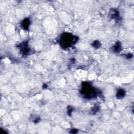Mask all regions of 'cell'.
Listing matches in <instances>:
<instances>
[{"instance_id": "obj_1", "label": "cell", "mask_w": 134, "mask_h": 134, "mask_svg": "<svg viewBox=\"0 0 134 134\" xmlns=\"http://www.w3.org/2000/svg\"><path fill=\"white\" fill-rule=\"evenodd\" d=\"M80 93L87 99H94L101 93L99 90L93 87L90 83L86 82L82 84Z\"/></svg>"}, {"instance_id": "obj_2", "label": "cell", "mask_w": 134, "mask_h": 134, "mask_svg": "<svg viewBox=\"0 0 134 134\" xmlns=\"http://www.w3.org/2000/svg\"><path fill=\"white\" fill-rule=\"evenodd\" d=\"M78 39V37H76V36H73L72 34L65 33L60 35L59 42L61 47L66 49L76 44Z\"/></svg>"}, {"instance_id": "obj_3", "label": "cell", "mask_w": 134, "mask_h": 134, "mask_svg": "<svg viewBox=\"0 0 134 134\" xmlns=\"http://www.w3.org/2000/svg\"><path fill=\"white\" fill-rule=\"evenodd\" d=\"M17 47L19 48L20 53L23 54V55L26 56L30 54L31 49L28 47V42H24L21 43V44H20L19 46H17Z\"/></svg>"}, {"instance_id": "obj_4", "label": "cell", "mask_w": 134, "mask_h": 134, "mask_svg": "<svg viewBox=\"0 0 134 134\" xmlns=\"http://www.w3.org/2000/svg\"><path fill=\"white\" fill-rule=\"evenodd\" d=\"M109 15L113 19L116 20H119V13L118 10L115 8H112L110 11Z\"/></svg>"}, {"instance_id": "obj_5", "label": "cell", "mask_w": 134, "mask_h": 134, "mask_svg": "<svg viewBox=\"0 0 134 134\" xmlns=\"http://www.w3.org/2000/svg\"><path fill=\"white\" fill-rule=\"evenodd\" d=\"M122 50V45L120 42H117L112 47V50L114 53H119Z\"/></svg>"}, {"instance_id": "obj_6", "label": "cell", "mask_w": 134, "mask_h": 134, "mask_svg": "<svg viewBox=\"0 0 134 134\" xmlns=\"http://www.w3.org/2000/svg\"><path fill=\"white\" fill-rule=\"evenodd\" d=\"M31 24V20L28 18H26L21 22V27L24 30H28Z\"/></svg>"}, {"instance_id": "obj_7", "label": "cell", "mask_w": 134, "mask_h": 134, "mask_svg": "<svg viewBox=\"0 0 134 134\" xmlns=\"http://www.w3.org/2000/svg\"><path fill=\"white\" fill-rule=\"evenodd\" d=\"M125 95H126L125 91L124 89H122V88H120V89L117 91L116 96V98L117 99H122L125 97Z\"/></svg>"}, {"instance_id": "obj_8", "label": "cell", "mask_w": 134, "mask_h": 134, "mask_svg": "<svg viewBox=\"0 0 134 134\" xmlns=\"http://www.w3.org/2000/svg\"><path fill=\"white\" fill-rule=\"evenodd\" d=\"M92 46L95 48L97 49L101 47V44L99 40H95L92 44Z\"/></svg>"}, {"instance_id": "obj_9", "label": "cell", "mask_w": 134, "mask_h": 134, "mask_svg": "<svg viewBox=\"0 0 134 134\" xmlns=\"http://www.w3.org/2000/svg\"><path fill=\"white\" fill-rule=\"evenodd\" d=\"M100 110V107L97 105H95L91 109V113L92 114H95L97 113Z\"/></svg>"}, {"instance_id": "obj_10", "label": "cell", "mask_w": 134, "mask_h": 134, "mask_svg": "<svg viewBox=\"0 0 134 134\" xmlns=\"http://www.w3.org/2000/svg\"><path fill=\"white\" fill-rule=\"evenodd\" d=\"M73 107H72L71 106H68V107H67V113L70 116H71V114H72V113L73 112Z\"/></svg>"}, {"instance_id": "obj_11", "label": "cell", "mask_w": 134, "mask_h": 134, "mask_svg": "<svg viewBox=\"0 0 134 134\" xmlns=\"http://www.w3.org/2000/svg\"><path fill=\"white\" fill-rule=\"evenodd\" d=\"M78 132V130L77 129H72L71 130H70L69 133L70 134H76Z\"/></svg>"}, {"instance_id": "obj_12", "label": "cell", "mask_w": 134, "mask_h": 134, "mask_svg": "<svg viewBox=\"0 0 134 134\" xmlns=\"http://www.w3.org/2000/svg\"><path fill=\"white\" fill-rule=\"evenodd\" d=\"M40 121V119L39 117H36L35 119L33 120V122L35 123H38Z\"/></svg>"}, {"instance_id": "obj_13", "label": "cell", "mask_w": 134, "mask_h": 134, "mask_svg": "<svg viewBox=\"0 0 134 134\" xmlns=\"http://www.w3.org/2000/svg\"><path fill=\"white\" fill-rule=\"evenodd\" d=\"M125 57L127 59H129L132 58L133 57V55L132 54H126V56H125Z\"/></svg>"}, {"instance_id": "obj_14", "label": "cell", "mask_w": 134, "mask_h": 134, "mask_svg": "<svg viewBox=\"0 0 134 134\" xmlns=\"http://www.w3.org/2000/svg\"><path fill=\"white\" fill-rule=\"evenodd\" d=\"M47 88V85L46 84H44L42 86V88L44 89V88Z\"/></svg>"}]
</instances>
